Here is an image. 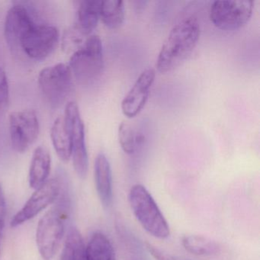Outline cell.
Instances as JSON below:
<instances>
[{
  "label": "cell",
  "mask_w": 260,
  "mask_h": 260,
  "mask_svg": "<svg viewBox=\"0 0 260 260\" xmlns=\"http://www.w3.org/2000/svg\"><path fill=\"white\" fill-rule=\"evenodd\" d=\"M73 78L70 67L60 63L42 70L38 81L44 96L51 105L57 106L61 105L72 92Z\"/></svg>",
  "instance_id": "5"
},
{
  "label": "cell",
  "mask_w": 260,
  "mask_h": 260,
  "mask_svg": "<svg viewBox=\"0 0 260 260\" xmlns=\"http://www.w3.org/2000/svg\"><path fill=\"white\" fill-rule=\"evenodd\" d=\"M4 226V221H1L0 220V234H1V231H2L3 228Z\"/></svg>",
  "instance_id": "26"
},
{
  "label": "cell",
  "mask_w": 260,
  "mask_h": 260,
  "mask_svg": "<svg viewBox=\"0 0 260 260\" xmlns=\"http://www.w3.org/2000/svg\"><path fill=\"white\" fill-rule=\"evenodd\" d=\"M182 245L188 252L196 255H215L220 250L216 242L202 236H187L182 240Z\"/></svg>",
  "instance_id": "20"
},
{
  "label": "cell",
  "mask_w": 260,
  "mask_h": 260,
  "mask_svg": "<svg viewBox=\"0 0 260 260\" xmlns=\"http://www.w3.org/2000/svg\"><path fill=\"white\" fill-rule=\"evenodd\" d=\"M155 76L156 73L152 68H147L141 73L121 102V109L124 115L128 118H134L142 110L148 100Z\"/></svg>",
  "instance_id": "11"
},
{
  "label": "cell",
  "mask_w": 260,
  "mask_h": 260,
  "mask_svg": "<svg viewBox=\"0 0 260 260\" xmlns=\"http://www.w3.org/2000/svg\"><path fill=\"white\" fill-rule=\"evenodd\" d=\"M59 37L55 26L35 24L21 41L20 49L30 58L43 60L54 51Z\"/></svg>",
  "instance_id": "8"
},
{
  "label": "cell",
  "mask_w": 260,
  "mask_h": 260,
  "mask_svg": "<svg viewBox=\"0 0 260 260\" xmlns=\"http://www.w3.org/2000/svg\"><path fill=\"white\" fill-rule=\"evenodd\" d=\"M136 134L131 124L122 122L118 128V138L121 148L127 154H132L136 150Z\"/></svg>",
  "instance_id": "22"
},
{
  "label": "cell",
  "mask_w": 260,
  "mask_h": 260,
  "mask_svg": "<svg viewBox=\"0 0 260 260\" xmlns=\"http://www.w3.org/2000/svg\"><path fill=\"white\" fill-rule=\"evenodd\" d=\"M55 206L42 217L36 231V243L42 258L51 260L57 253L64 234L69 198L59 197Z\"/></svg>",
  "instance_id": "2"
},
{
  "label": "cell",
  "mask_w": 260,
  "mask_h": 260,
  "mask_svg": "<svg viewBox=\"0 0 260 260\" xmlns=\"http://www.w3.org/2000/svg\"><path fill=\"white\" fill-rule=\"evenodd\" d=\"M250 0L214 1L210 10V19L219 29L231 31L246 25L252 15Z\"/></svg>",
  "instance_id": "7"
},
{
  "label": "cell",
  "mask_w": 260,
  "mask_h": 260,
  "mask_svg": "<svg viewBox=\"0 0 260 260\" xmlns=\"http://www.w3.org/2000/svg\"><path fill=\"white\" fill-rule=\"evenodd\" d=\"M35 24L29 11L23 5L17 4L9 10L4 32L7 43L12 49L20 48L21 41Z\"/></svg>",
  "instance_id": "12"
},
{
  "label": "cell",
  "mask_w": 260,
  "mask_h": 260,
  "mask_svg": "<svg viewBox=\"0 0 260 260\" xmlns=\"http://www.w3.org/2000/svg\"><path fill=\"white\" fill-rule=\"evenodd\" d=\"M39 132V118L35 111H17L10 114V139L16 152L26 151L37 139Z\"/></svg>",
  "instance_id": "9"
},
{
  "label": "cell",
  "mask_w": 260,
  "mask_h": 260,
  "mask_svg": "<svg viewBox=\"0 0 260 260\" xmlns=\"http://www.w3.org/2000/svg\"><path fill=\"white\" fill-rule=\"evenodd\" d=\"M131 208L141 226L159 239L170 236V226L154 199L142 185H135L129 192Z\"/></svg>",
  "instance_id": "3"
},
{
  "label": "cell",
  "mask_w": 260,
  "mask_h": 260,
  "mask_svg": "<svg viewBox=\"0 0 260 260\" xmlns=\"http://www.w3.org/2000/svg\"><path fill=\"white\" fill-rule=\"evenodd\" d=\"M124 4L121 0L102 1L100 18L106 26L112 29L119 28L124 22Z\"/></svg>",
  "instance_id": "18"
},
{
  "label": "cell",
  "mask_w": 260,
  "mask_h": 260,
  "mask_svg": "<svg viewBox=\"0 0 260 260\" xmlns=\"http://www.w3.org/2000/svg\"><path fill=\"white\" fill-rule=\"evenodd\" d=\"M83 36H85L84 33L77 25L68 28L62 38V48L63 51L67 53L75 52L82 46Z\"/></svg>",
  "instance_id": "21"
},
{
  "label": "cell",
  "mask_w": 260,
  "mask_h": 260,
  "mask_svg": "<svg viewBox=\"0 0 260 260\" xmlns=\"http://www.w3.org/2000/svg\"><path fill=\"white\" fill-rule=\"evenodd\" d=\"M62 182L59 179H51L46 181L40 188L36 189L28 202L22 209L13 217L11 220V226L16 228L32 219L41 211L57 201Z\"/></svg>",
  "instance_id": "10"
},
{
  "label": "cell",
  "mask_w": 260,
  "mask_h": 260,
  "mask_svg": "<svg viewBox=\"0 0 260 260\" xmlns=\"http://www.w3.org/2000/svg\"><path fill=\"white\" fill-rule=\"evenodd\" d=\"M10 100L8 79L2 67H0V112L5 110Z\"/></svg>",
  "instance_id": "23"
},
{
  "label": "cell",
  "mask_w": 260,
  "mask_h": 260,
  "mask_svg": "<svg viewBox=\"0 0 260 260\" xmlns=\"http://www.w3.org/2000/svg\"><path fill=\"white\" fill-rule=\"evenodd\" d=\"M51 138L54 150L62 161L69 160L72 156V144L63 116H60L53 123Z\"/></svg>",
  "instance_id": "15"
},
{
  "label": "cell",
  "mask_w": 260,
  "mask_h": 260,
  "mask_svg": "<svg viewBox=\"0 0 260 260\" xmlns=\"http://www.w3.org/2000/svg\"><path fill=\"white\" fill-rule=\"evenodd\" d=\"M86 260H114L110 240L102 233H95L86 247Z\"/></svg>",
  "instance_id": "17"
},
{
  "label": "cell",
  "mask_w": 260,
  "mask_h": 260,
  "mask_svg": "<svg viewBox=\"0 0 260 260\" xmlns=\"http://www.w3.org/2000/svg\"><path fill=\"white\" fill-rule=\"evenodd\" d=\"M95 182L102 203L105 206H109L112 199V170L104 153H100L95 158Z\"/></svg>",
  "instance_id": "13"
},
{
  "label": "cell",
  "mask_w": 260,
  "mask_h": 260,
  "mask_svg": "<svg viewBox=\"0 0 260 260\" xmlns=\"http://www.w3.org/2000/svg\"><path fill=\"white\" fill-rule=\"evenodd\" d=\"M6 215V202L4 198L2 188L0 185V220L4 221V217Z\"/></svg>",
  "instance_id": "25"
},
{
  "label": "cell",
  "mask_w": 260,
  "mask_h": 260,
  "mask_svg": "<svg viewBox=\"0 0 260 260\" xmlns=\"http://www.w3.org/2000/svg\"><path fill=\"white\" fill-rule=\"evenodd\" d=\"M70 68L73 76L82 83L96 80L104 67L103 42L98 36H91L71 56Z\"/></svg>",
  "instance_id": "4"
},
{
  "label": "cell",
  "mask_w": 260,
  "mask_h": 260,
  "mask_svg": "<svg viewBox=\"0 0 260 260\" xmlns=\"http://www.w3.org/2000/svg\"><path fill=\"white\" fill-rule=\"evenodd\" d=\"M102 1L84 0L80 2L77 10V26L84 33L89 34L98 24Z\"/></svg>",
  "instance_id": "16"
},
{
  "label": "cell",
  "mask_w": 260,
  "mask_h": 260,
  "mask_svg": "<svg viewBox=\"0 0 260 260\" xmlns=\"http://www.w3.org/2000/svg\"><path fill=\"white\" fill-rule=\"evenodd\" d=\"M200 37V25L194 17H188L176 24L159 51L156 68L162 74L179 67L194 51Z\"/></svg>",
  "instance_id": "1"
},
{
  "label": "cell",
  "mask_w": 260,
  "mask_h": 260,
  "mask_svg": "<svg viewBox=\"0 0 260 260\" xmlns=\"http://www.w3.org/2000/svg\"><path fill=\"white\" fill-rule=\"evenodd\" d=\"M67 128L72 144V157L76 173L79 177L84 179L87 175L89 159L85 139V127L75 101L66 105L63 115Z\"/></svg>",
  "instance_id": "6"
},
{
  "label": "cell",
  "mask_w": 260,
  "mask_h": 260,
  "mask_svg": "<svg viewBox=\"0 0 260 260\" xmlns=\"http://www.w3.org/2000/svg\"><path fill=\"white\" fill-rule=\"evenodd\" d=\"M83 237L75 228H70L60 260H86Z\"/></svg>",
  "instance_id": "19"
},
{
  "label": "cell",
  "mask_w": 260,
  "mask_h": 260,
  "mask_svg": "<svg viewBox=\"0 0 260 260\" xmlns=\"http://www.w3.org/2000/svg\"><path fill=\"white\" fill-rule=\"evenodd\" d=\"M146 247L148 249L150 253L156 258V260H175L171 255H168L166 252H162L160 249L156 248L149 243H146Z\"/></svg>",
  "instance_id": "24"
},
{
  "label": "cell",
  "mask_w": 260,
  "mask_h": 260,
  "mask_svg": "<svg viewBox=\"0 0 260 260\" xmlns=\"http://www.w3.org/2000/svg\"><path fill=\"white\" fill-rule=\"evenodd\" d=\"M51 159L45 147H37L33 153L29 170V185L34 189L40 188L48 180L51 170Z\"/></svg>",
  "instance_id": "14"
}]
</instances>
